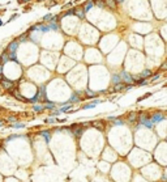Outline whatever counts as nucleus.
I'll return each instance as SVG.
<instances>
[{
	"mask_svg": "<svg viewBox=\"0 0 167 182\" xmlns=\"http://www.w3.org/2000/svg\"><path fill=\"white\" fill-rule=\"evenodd\" d=\"M120 77H122V81L124 84H133L135 83V79L132 77L128 72H125V71H123L122 73H120Z\"/></svg>",
	"mask_w": 167,
	"mask_h": 182,
	"instance_id": "f257e3e1",
	"label": "nucleus"
},
{
	"mask_svg": "<svg viewBox=\"0 0 167 182\" xmlns=\"http://www.w3.org/2000/svg\"><path fill=\"white\" fill-rule=\"evenodd\" d=\"M0 84H1V87L5 89V90H9L10 88H13L14 87V84L12 83V81H9L8 79H1V80H0Z\"/></svg>",
	"mask_w": 167,
	"mask_h": 182,
	"instance_id": "f03ea898",
	"label": "nucleus"
},
{
	"mask_svg": "<svg viewBox=\"0 0 167 182\" xmlns=\"http://www.w3.org/2000/svg\"><path fill=\"white\" fill-rule=\"evenodd\" d=\"M18 43H20V42L17 41V39H16V41H12V42L8 45L7 51H8V53H16V50L18 49Z\"/></svg>",
	"mask_w": 167,
	"mask_h": 182,
	"instance_id": "7ed1b4c3",
	"label": "nucleus"
},
{
	"mask_svg": "<svg viewBox=\"0 0 167 182\" xmlns=\"http://www.w3.org/2000/svg\"><path fill=\"white\" fill-rule=\"evenodd\" d=\"M105 5L112 11H116V2L115 0H105Z\"/></svg>",
	"mask_w": 167,
	"mask_h": 182,
	"instance_id": "20e7f679",
	"label": "nucleus"
},
{
	"mask_svg": "<svg viewBox=\"0 0 167 182\" xmlns=\"http://www.w3.org/2000/svg\"><path fill=\"white\" fill-rule=\"evenodd\" d=\"M140 121H141L142 124H145V126H148V127H152V126H153V121H152V119L149 121L146 115H142V117L140 118Z\"/></svg>",
	"mask_w": 167,
	"mask_h": 182,
	"instance_id": "39448f33",
	"label": "nucleus"
},
{
	"mask_svg": "<svg viewBox=\"0 0 167 182\" xmlns=\"http://www.w3.org/2000/svg\"><path fill=\"white\" fill-rule=\"evenodd\" d=\"M74 15H76L80 20H84V19H85V12L82 11V8H77V9H74Z\"/></svg>",
	"mask_w": 167,
	"mask_h": 182,
	"instance_id": "423d86ee",
	"label": "nucleus"
},
{
	"mask_svg": "<svg viewBox=\"0 0 167 182\" xmlns=\"http://www.w3.org/2000/svg\"><path fill=\"white\" fill-rule=\"evenodd\" d=\"M93 5H94V2H86L84 4V7H82V11L86 13V12H89V11L93 8Z\"/></svg>",
	"mask_w": 167,
	"mask_h": 182,
	"instance_id": "0eeeda50",
	"label": "nucleus"
},
{
	"mask_svg": "<svg viewBox=\"0 0 167 182\" xmlns=\"http://www.w3.org/2000/svg\"><path fill=\"white\" fill-rule=\"evenodd\" d=\"M150 76H152V71L150 70H144L141 72V75H140L141 79H148V77H150Z\"/></svg>",
	"mask_w": 167,
	"mask_h": 182,
	"instance_id": "6e6552de",
	"label": "nucleus"
},
{
	"mask_svg": "<svg viewBox=\"0 0 167 182\" xmlns=\"http://www.w3.org/2000/svg\"><path fill=\"white\" fill-rule=\"evenodd\" d=\"M124 89H125V85H124V83L115 84V88H114V90H115V92H119V90H124Z\"/></svg>",
	"mask_w": 167,
	"mask_h": 182,
	"instance_id": "1a4fd4ad",
	"label": "nucleus"
},
{
	"mask_svg": "<svg viewBox=\"0 0 167 182\" xmlns=\"http://www.w3.org/2000/svg\"><path fill=\"white\" fill-rule=\"evenodd\" d=\"M111 80H112V84H119V83H123V81H122V77H120V75H114Z\"/></svg>",
	"mask_w": 167,
	"mask_h": 182,
	"instance_id": "9d476101",
	"label": "nucleus"
},
{
	"mask_svg": "<svg viewBox=\"0 0 167 182\" xmlns=\"http://www.w3.org/2000/svg\"><path fill=\"white\" fill-rule=\"evenodd\" d=\"M27 37H29V32H26V33H24V34H21V36L17 38V41H18V42H24V41H26V39H27Z\"/></svg>",
	"mask_w": 167,
	"mask_h": 182,
	"instance_id": "9b49d317",
	"label": "nucleus"
},
{
	"mask_svg": "<svg viewBox=\"0 0 167 182\" xmlns=\"http://www.w3.org/2000/svg\"><path fill=\"white\" fill-rule=\"evenodd\" d=\"M94 4L97 5L98 8H105V0H94Z\"/></svg>",
	"mask_w": 167,
	"mask_h": 182,
	"instance_id": "f8f14e48",
	"label": "nucleus"
},
{
	"mask_svg": "<svg viewBox=\"0 0 167 182\" xmlns=\"http://www.w3.org/2000/svg\"><path fill=\"white\" fill-rule=\"evenodd\" d=\"M9 58H8V51H5V53L0 56V63H4V62H8Z\"/></svg>",
	"mask_w": 167,
	"mask_h": 182,
	"instance_id": "ddd939ff",
	"label": "nucleus"
},
{
	"mask_svg": "<svg viewBox=\"0 0 167 182\" xmlns=\"http://www.w3.org/2000/svg\"><path fill=\"white\" fill-rule=\"evenodd\" d=\"M73 128H74V127H73ZM82 132H84V128H74V130H73V134L76 135L77 138H80V136L82 135Z\"/></svg>",
	"mask_w": 167,
	"mask_h": 182,
	"instance_id": "4468645a",
	"label": "nucleus"
},
{
	"mask_svg": "<svg viewBox=\"0 0 167 182\" xmlns=\"http://www.w3.org/2000/svg\"><path fill=\"white\" fill-rule=\"evenodd\" d=\"M72 15H74V9H73V8L68 9L67 12H64L63 15H60V17H65V16H72Z\"/></svg>",
	"mask_w": 167,
	"mask_h": 182,
	"instance_id": "2eb2a0df",
	"label": "nucleus"
},
{
	"mask_svg": "<svg viewBox=\"0 0 167 182\" xmlns=\"http://www.w3.org/2000/svg\"><path fill=\"white\" fill-rule=\"evenodd\" d=\"M50 29L51 30H59V25L56 24V22H50Z\"/></svg>",
	"mask_w": 167,
	"mask_h": 182,
	"instance_id": "dca6fc26",
	"label": "nucleus"
},
{
	"mask_svg": "<svg viewBox=\"0 0 167 182\" xmlns=\"http://www.w3.org/2000/svg\"><path fill=\"white\" fill-rule=\"evenodd\" d=\"M135 84H137V85H145L146 84V80L145 79H139V80H135Z\"/></svg>",
	"mask_w": 167,
	"mask_h": 182,
	"instance_id": "f3484780",
	"label": "nucleus"
},
{
	"mask_svg": "<svg viewBox=\"0 0 167 182\" xmlns=\"http://www.w3.org/2000/svg\"><path fill=\"white\" fill-rule=\"evenodd\" d=\"M91 124H93V126H95L97 128H101V130H103V123H102V122H98V121H95V122H93Z\"/></svg>",
	"mask_w": 167,
	"mask_h": 182,
	"instance_id": "a211bd4d",
	"label": "nucleus"
},
{
	"mask_svg": "<svg viewBox=\"0 0 167 182\" xmlns=\"http://www.w3.org/2000/svg\"><path fill=\"white\" fill-rule=\"evenodd\" d=\"M162 118H163V115H161V114H155V115L153 117V123H154V122H159Z\"/></svg>",
	"mask_w": 167,
	"mask_h": 182,
	"instance_id": "6ab92c4d",
	"label": "nucleus"
},
{
	"mask_svg": "<svg viewBox=\"0 0 167 182\" xmlns=\"http://www.w3.org/2000/svg\"><path fill=\"white\" fill-rule=\"evenodd\" d=\"M41 135H42V136H44V139L47 140V141L50 140V132H48V131H42V132H41Z\"/></svg>",
	"mask_w": 167,
	"mask_h": 182,
	"instance_id": "aec40b11",
	"label": "nucleus"
},
{
	"mask_svg": "<svg viewBox=\"0 0 167 182\" xmlns=\"http://www.w3.org/2000/svg\"><path fill=\"white\" fill-rule=\"evenodd\" d=\"M52 15H51V13H47V15H46V16H43V21H47V22H50V20L51 19H52Z\"/></svg>",
	"mask_w": 167,
	"mask_h": 182,
	"instance_id": "412c9836",
	"label": "nucleus"
},
{
	"mask_svg": "<svg viewBox=\"0 0 167 182\" xmlns=\"http://www.w3.org/2000/svg\"><path fill=\"white\" fill-rule=\"evenodd\" d=\"M78 101H80V98H78V96H76V94H73L71 97V100H69L71 104H72V102H78Z\"/></svg>",
	"mask_w": 167,
	"mask_h": 182,
	"instance_id": "4be33fe9",
	"label": "nucleus"
},
{
	"mask_svg": "<svg viewBox=\"0 0 167 182\" xmlns=\"http://www.w3.org/2000/svg\"><path fill=\"white\" fill-rule=\"evenodd\" d=\"M44 107H46V109H50V110H52L54 107H55V105L52 104V102H48V101H47V105H46Z\"/></svg>",
	"mask_w": 167,
	"mask_h": 182,
	"instance_id": "5701e85b",
	"label": "nucleus"
},
{
	"mask_svg": "<svg viewBox=\"0 0 167 182\" xmlns=\"http://www.w3.org/2000/svg\"><path fill=\"white\" fill-rule=\"evenodd\" d=\"M34 110L38 111V113H41V111L43 110V107H42V106H39V105H35V106H34Z\"/></svg>",
	"mask_w": 167,
	"mask_h": 182,
	"instance_id": "b1692460",
	"label": "nucleus"
},
{
	"mask_svg": "<svg viewBox=\"0 0 167 182\" xmlns=\"http://www.w3.org/2000/svg\"><path fill=\"white\" fill-rule=\"evenodd\" d=\"M128 119H129V122H135L136 121V114H131L128 117Z\"/></svg>",
	"mask_w": 167,
	"mask_h": 182,
	"instance_id": "393cba45",
	"label": "nucleus"
},
{
	"mask_svg": "<svg viewBox=\"0 0 167 182\" xmlns=\"http://www.w3.org/2000/svg\"><path fill=\"white\" fill-rule=\"evenodd\" d=\"M86 94H88V97H94V93L93 92H91V90H86Z\"/></svg>",
	"mask_w": 167,
	"mask_h": 182,
	"instance_id": "a878e982",
	"label": "nucleus"
},
{
	"mask_svg": "<svg viewBox=\"0 0 167 182\" xmlns=\"http://www.w3.org/2000/svg\"><path fill=\"white\" fill-rule=\"evenodd\" d=\"M159 77H161V75H159V73H157V75H155V76H153V77H152V81H155V80H158Z\"/></svg>",
	"mask_w": 167,
	"mask_h": 182,
	"instance_id": "bb28decb",
	"label": "nucleus"
},
{
	"mask_svg": "<svg viewBox=\"0 0 167 182\" xmlns=\"http://www.w3.org/2000/svg\"><path fill=\"white\" fill-rule=\"evenodd\" d=\"M161 70H163V71H165V70H167V62H165V63H163L162 66H161Z\"/></svg>",
	"mask_w": 167,
	"mask_h": 182,
	"instance_id": "cd10ccee",
	"label": "nucleus"
},
{
	"mask_svg": "<svg viewBox=\"0 0 167 182\" xmlns=\"http://www.w3.org/2000/svg\"><path fill=\"white\" fill-rule=\"evenodd\" d=\"M115 124H123V121L122 119H116V121H115Z\"/></svg>",
	"mask_w": 167,
	"mask_h": 182,
	"instance_id": "c85d7f7f",
	"label": "nucleus"
},
{
	"mask_svg": "<svg viewBox=\"0 0 167 182\" xmlns=\"http://www.w3.org/2000/svg\"><path fill=\"white\" fill-rule=\"evenodd\" d=\"M31 2V0H18V3H29Z\"/></svg>",
	"mask_w": 167,
	"mask_h": 182,
	"instance_id": "c756f323",
	"label": "nucleus"
},
{
	"mask_svg": "<svg viewBox=\"0 0 167 182\" xmlns=\"http://www.w3.org/2000/svg\"><path fill=\"white\" fill-rule=\"evenodd\" d=\"M8 121H9V122H14V121H16V118H14V117H10Z\"/></svg>",
	"mask_w": 167,
	"mask_h": 182,
	"instance_id": "7c9ffc66",
	"label": "nucleus"
},
{
	"mask_svg": "<svg viewBox=\"0 0 167 182\" xmlns=\"http://www.w3.org/2000/svg\"><path fill=\"white\" fill-rule=\"evenodd\" d=\"M3 67H4L3 63H0V73H3Z\"/></svg>",
	"mask_w": 167,
	"mask_h": 182,
	"instance_id": "2f4dec72",
	"label": "nucleus"
},
{
	"mask_svg": "<svg viewBox=\"0 0 167 182\" xmlns=\"http://www.w3.org/2000/svg\"><path fill=\"white\" fill-rule=\"evenodd\" d=\"M4 123H5V121H3V119H0V127H1Z\"/></svg>",
	"mask_w": 167,
	"mask_h": 182,
	"instance_id": "473e14b6",
	"label": "nucleus"
},
{
	"mask_svg": "<svg viewBox=\"0 0 167 182\" xmlns=\"http://www.w3.org/2000/svg\"><path fill=\"white\" fill-rule=\"evenodd\" d=\"M115 2H116V3H123L124 0H115Z\"/></svg>",
	"mask_w": 167,
	"mask_h": 182,
	"instance_id": "72a5a7b5",
	"label": "nucleus"
},
{
	"mask_svg": "<svg viewBox=\"0 0 167 182\" xmlns=\"http://www.w3.org/2000/svg\"><path fill=\"white\" fill-rule=\"evenodd\" d=\"M1 79H3V73H0V80H1Z\"/></svg>",
	"mask_w": 167,
	"mask_h": 182,
	"instance_id": "f704fd0d",
	"label": "nucleus"
},
{
	"mask_svg": "<svg viewBox=\"0 0 167 182\" xmlns=\"http://www.w3.org/2000/svg\"><path fill=\"white\" fill-rule=\"evenodd\" d=\"M3 25V21H1V19H0V26H1Z\"/></svg>",
	"mask_w": 167,
	"mask_h": 182,
	"instance_id": "c9c22d12",
	"label": "nucleus"
},
{
	"mask_svg": "<svg viewBox=\"0 0 167 182\" xmlns=\"http://www.w3.org/2000/svg\"><path fill=\"white\" fill-rule=\"evenodd\" d=\"M38 2H43V0H38Z\"/></svg>",
	"mask_w": 167,
	"mask_h": 182,
	"instance_id": "e433bc0d",
	"label": "nucleus"
}]
</instances>
